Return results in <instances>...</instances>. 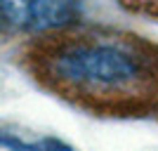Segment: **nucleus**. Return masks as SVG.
<instances>
[{
	"label": "nucleus",
	"instance_id": "1",
	"mask_svg": "<svg viewBox=\"0 0 158 151\" xmlns=\"http://www.w3.org/2000/svg\"><path fill=\"white\" fill-rule=\"evenodd\" d=\"M50 87L104 111H144L158 102V54L123 36H64L40 47Z\"/></svg>",
	"mask_w": 158,
	"mask_h": 151
},
{
	"label": "nucleus",
	"instance_id": "2",
	"mask_svg": "<svg viewBox=\"0 0 158 151\" xmlns=\"http://www.w3.org/2000/svg\"><path fill=\"white\" fill-rule=\"evenodd\" d=\"M0 12L10 28L52 31L73 19V0H0Z\"/></svg>",
	"mask_w": 158,
	"mask_h": 151
},
{
	"label": "nucleus",
	"instance_id": "3",
	"mask_svg": "<svg viewBox=\"0 0 158 151\" xmlns=\"http://www.w3.org/2000/svg\"><path fill=\"white\" fill-rule=\"evenodd\" d=\"M0 146L12 151H71L66 144H61L52 137L24 139L19 132H10V130H0Z\"/></svg>",
	"mask_w": 158,
	"mask_h": 151
},
{
	"label": "nucleus",
	"instance_id": "4",
	"mask_svg": "<svg viewBox=\"0 0 158 151\" xmlns=\"http://www.w3.org/2000/svg\"><path fill=\"white\" fill-rule=\"evenodd\" d=\"M127 10L132 12H139V14H146L151 19L158 21V0H120Z\"/></svg>",
	"mask_w": 158,
	"mask_h": 151
},
{
	"label": "nucleus",
	"instance_id": "5",
	"mask_svg": "<svg viewBox=\"0 0 158 151\" xmlns=\"http://www.w3.org/2000/svg\"><path fill=\"white\" fill-rule=\"evenodd\" d=\"M7 28H10V24L5 21V17H2V12H0V36H5Z\"/></svg>",
	"mask_w": 158,
	"mask_h": 151
}]
</instances>
